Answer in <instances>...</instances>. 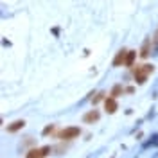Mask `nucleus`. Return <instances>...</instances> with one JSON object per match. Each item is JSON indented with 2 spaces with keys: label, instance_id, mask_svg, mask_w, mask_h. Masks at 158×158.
I'll return each mask as SVG.
<instances>
[{
  "label": "nucleus",
  "instance_id": "8",
  "mask_svg": "<svg viewBox=\"0 0 158 158\" xmlns=\"http://www.w3.org/2000/svg\"><path fill=\"white\" fill-rule=\"evenodd\" d=\"M23 126H25V120H15L13 124H9V126H7V131H9V133H16V131H18V129H22Z\"/></svg>",
  "mask_w": 158,
  "mask_h": 158
},
{
  "label": "nucleus",
  "instance_id": "10",
  "mask_svg": "<svg viewBox=\"0 0 158 158\" xmlns=\"http://www.w3.org/2000/svg\"><path fill=\"white\" fill-rule=\"evenodd\" d=\"M122 92H124V88H122L120 85H115V86H113V90H111V94H110V95H111V97L115 99V97H118V95H120Z\"/></svg>",
  "mask_w": 158,
  "mask_h": 158
},
{
  "label": "nucleus",
  "instance_id": "13",
  "mask_svg": "<svg viewBox=\"0 0 158 158\" xmlns=\"http://www.w3.org/2000/svg\"><path fill=\"white\" fill-rule=\"evenodd\" d=\"M102 95H104V94H99V95H97V97H95V99H94V102H97V101H101V99H102Z\"/></svg>",
  "mask_w": 158,
  "mask_h": 158
},
{
  "label": "nucleus",
  "instance_id": "5",
  "mask_svg": "<svg viewBox=\"0 0 158 158\" xmlns=\"http://www.w3.org/2000/svg\"><path fill=\"white\" fill-rule=\"evenodd\" d=\"M126 56H128V50L120 49L117 52V56H115V59H113V67H120V65H124L126 63Z\"/></svg>",
  "mask_w": 158,
  "mask_h": 158
},
{
  "label": "nucleus",
  "instance_id": "3",
  "mask_svg": "<svg viewBox=\"0 0 158 158\" xmlns=\"http://www.w3.org/2000/svg\"><path fill=\"white\" fill-rule=\"evenodd\" d=\"M50 153V146H45V148H38V149H31L29 153L25 155V158H43Z\"/></svg>",
  "mask_w": 158,
  "mask_h": 158
},
{
  "label": "nucleus",
  "instance_id": "7",
  "mask_svg": "<svg viewBox=\"0 0 158 158\" xmlns=\"http://www.w3.org/2000/svg\"><path fill=\"white\" fill-rule=\"evenodd\" d=\"M151 50H153V47H151V40H146L144 45H142V49H140V56H142V58H148L149 54H151Z\"/></svg>",
  "mask_w": 158,
  "mask_h": 158
},
{
  "label": "nucleus",
  "instance_id": "4",
  "mask_svg": "<svg viewBox=\"0 0 158 158\" xmlns=\"http://www.w3.org/2000/svg\"><path fill=\"white\" fill-rule=\"evenodd\" d=\"M99 117H101V113H99L97 110H92V111H88V113H85L83 120H85L86 124H94V122L99 120Z\"/></svg>",
  "mask_w": 158,
  "mask_h": 158
},
{
  "label": "nucleus",
  "instance_id": "12",
  "mask_svg": "<svg viewBox=\"0 0 158 158\" xmlns=\"http://www.w3.org/2000/svg\"><path fill=\"white\" fill-rule=\"evenodd\" d=\"M54 126H52V124H50V126H47V128L43 129V135H49V133H54Z\"/></svg>",
  "mask_w": 158,
  "mask_h": 158
},
{
  "label": "nucleus",
  "instance_id": "1",
  "mask_svg": "<svg viewBox=\"0 0 158 158\" xmlns=\"http://www.w3.org/2000/svg\"><path fill=\"white\" fill-rule=\"evenodd\" d=\"M153 70H155L153 65H137V67L133 69L135 81H137L138 85H144V83H146V79H148V76H149V74H153Z\"/></svg>",
  "mask_w": 158,
  "mask_h": 158
},
{
  "label": "nucleus",
  "instance_id": "9",
  "mask_svg": "<svg viewBox=\"0 0 158 158\" xmlns=\"http://www.w3.org/2000/svg\"><path fill=\"white\" fill-rule=\"evenodd\" d=\"M135 56H137V52L135 50H128V56H126V67H133V61H135Z\"/></svg>",
  "mask_w": 158,
  "mask_h": 158
},
{
  "label": "nucleus",
  "instance_id": "11",
  "mask_svg": "<svg viewBox=\"0 0 158 158\" xmlns=\"http://www.w3.org/2000/svg\"><path fill=\"white\" fill-rule=\"evenodd\" d=\"M153 50H155V52L158 50V31L155 32V36H153Z\"/></svg>",
  "mask_w": 158,
  "mask_h": 158
},
{
  "label": "nucleus",
  "instance_id": "6",
  "mask_svg": "<svg viewBox=\"0 0 158 158\" xmlns=\"http://www.w3.org/2000/svg\"><path fill=\"white\" fill-rule=\"evenodd\" d=\"M104 108H106L108 113H115V111H117V101H115L113 97L104 99Z\"/></svg>",
  "mask_w": 158,
  "mask_h": 158
},
{
  "label": "nucleus",
  "instance_id": "2",
  "mask_svg": "<svg viewBox=\"0 0 158 158\" xmlns=\"http://www.w3.org/2000/svg\"><path fill=\"white\" fill-rule=\"evenodd\" d=\"M79 135H81V128H77V126H70V128H65L59 131L61 140H72V138H77Z\"/></svg>",
  "mask_w": 158,
  "mask_h": 158
}]
</instances>
